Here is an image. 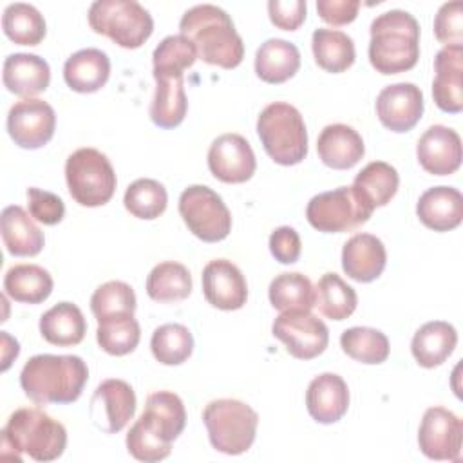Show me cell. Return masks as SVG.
<instances>
[{
    "instance_id": "bcb514c9",
    "label": "cell",
    "mask_w": 463,
    "mask_h": 463,
    "mask_svg": "<svg viewBox=\"0 0 463 463\" xmlns=\"http://www.w3.org/2000/svg\"><path fill=\"white\" fill-rule=\"evenodd\" d=\"M434 36L439 43L463 45V4L459 0L443 4L434 18Z\"/></svg>"
},
{
    "instance_id": "ab89813d",
    "label": "cell",
    "mask_w": 463,
    "mask_h": 463,
    "mask_svg": "<svg viewBox=\"0 0 463 463\" xmlns=\"http://www.w3.org/2000/svg\"><path fill=\"white\" fill-rule=\"evenodd\" d=\"M342 351L360 364H382L389 356L387 336L374 327H349L340 336Z\"/></svg>"
},
{
    "instance_id": "1f68e13d",
    "label": "cell",
    "mask_w": 463,
    "mask_h": 463,
    "mask_svg": "<svg viewBox=\"0 0 463 463\" xmlns=\"http://www.w3.org/2000/svg\"><path fill=\"white\" fill-rule=\"evenodd\" d=\"M87 322L81 309L72 302H58L40 318V335L58 347H71L83 340Z\"/></svg>"
},
{
    "instance_id": "4fadbf2b",
    "label": "cell",
    "mask_w": 463,
    "mask_h": 463,
    "mask_svg": "<svg viewBox=\"0 0 463 463\" xmlns=\"http://www.w3.org/2000/svg\"><path fill=\"white\" fill-rule=\"evenodd\" d=\"M56 128L54 109L40 98L16 101L7 114V132L14 145L25 150H36L47 145Z\"/></svg>"
},
{
    "instance_id": "d6a6232c",
    "label": "cell",
    "mask_w": 463,
    "mask_h": 463,
    "mask_svg": "<svg viewBox=\"0 0 463 463\" xmlns=\"http://www.w3.org/2000/svg\"><path fill=\"white\" fill-rule=\"evenodd\" d=\"M52 277L38 264H16L4 277V291L14 302L40 304L52 293Z\"/></svg>"
},
{
    "instance_id": "b9f144b4",
    "label": "cell",
    "mask_w": 463,
    "mask_h": 463,
    "mask_svg": "<svg viewBox=\"0 0 463 463\" xmlns=\"http://www.w3.org/2000/svg\"><path fill=\"white\" fill-rule=\"evenodd\" d=\"M123 204L134 217L152 221L166 210L168 194L159 181L141 177L127 186Z\"/></svg>"
},
{
    "instance_id": "74e56055",
    "label": "cell",
    "mask_w": 463,
    "mask_h": 463,
    "mask_svg": "<svg viewBox=\"0 0 463 463\" xmlns=\"http://www.w3.org/2000/svg\"><path fill=\"white\" fill-rule=\"evenodd\" d=\"M356 291L336 273H324L315 286V306L331 320H345L356 309Z\"/></svg>"
},
{
    "instance_id": "f6af8a7d",
    "label": "cell",
    "mask_w": 463,
    "mask_h": 463,
    "mask_svg": "<svg viewBox=\"0 0 463 463\" xmlns=\"http://www.w3.org/2000/svg\"><path fill=\"white\" fill-rule=\"evenodd\" d=\"M127 450L137 461L156 463V461H161L170 456L172 445L157 439L152 432H148L136 420V423L130 427V430L127 434Z\"/></svg>"
},
{
    "instance_id": "603a6c76",
    "label": "cell",
    "mask_w": 463,
    "mask_h": 463,
    "mask_svg": "<svg viewBox=\"0 0 463 463\" xmlns=\"http://www.w3.org/2000/svg\"><path fill=\"white\" fill-rule=\"evenodd\" d=\"M387 264L383 242L371 233H356L342 248V269L356 282L376 280Z\"/></svg>"
},
{
    "instance_id": "681fc988",
    "label": "cell",
    "mask_w": 463,
    "mask_h": 463,
    "mask_svg": "<svg viewBox=\"0 0 463 463\" xmlns=\"http://www.w3.org/2000/svg\"><path fill=\"white\" fill-rule=\"evenodd\" d=\"M269 251L280 264H293L298 260L302 242L295 228L279 226L269 235Z\"/></svg>"
},
{
    "instance_id": "e575fe53",
    "label": "cell",
    "mask_w": 463,
    "mask_h": 463,
    "mask_svg": "<svg viewBox=\"0 0 463 463\" xmlns=\"http://www.w3.org/2000/svg\"><path fill=\"white\" fill-rule=\"evenodd\" d=\"M146 293L156 302L184 300L192 293V275L181 262H159L146 277Z\"/></svg>"
},
{
    "instance_id": "4dcf8cb0",
    "label": "cell",
    "mask_w": 463,
    "mask_h": 463,
    "mask_svg": "<svg viewBox=\"0 0 463 463\" xmlns=\"http://www.w3.org/2000/svg\"><path fill=\"white\" fill-rule=\"evenodd\" d=\"M300 67V52L295 43L282 38H269L255 52V74L266 83H284Z\"/></svg>"
},
{
    "instance_id": "f1b7e54d",
    "label": "cell",
    "mask_w": 463,
    "mask_h": 463,
    "mask_svg": "<svg viewBox=\"0 0 463 463\" xmlns=\"http://www.w3.org/2000/svg\"><path fill=\"white\" fill-rule=\"evenodd\" d=\"M398 184L400 175L392 165L385 161H371L356 174L351 190L367 210L374 212L396 195Z\"/></svg>"
},
{
    "instance_id": "484cf974",
    "label": "cell",
    "mask_w": 463,
    "mask_h": 463,
    "mask_svg": "<svg viewBox=\"0 0 463 463\" xmlns=\"http://www.w3.org/2000/svg\"><path fill=\"white\" fill-rule=\"evenodd\" d=\"M416 215L434 232H450L463 221V195L452 186H432L420 195Z\"/></svg>"
},
{
    "instance_id": "5b68a950",
    "label": "cell",
    "mask_w": 463,
    "mask_h": 463,
    "mask_svg": "<svg viewBox=\"0 0 463 463\" xmlns=\"http://www.w3.org/2000/svg\"><path fill=\"white\" fill-rule=\"evenodd\" d=\"M257 134L266 154L282 166L298 165L307 156V130L298 109L275 101L257 118Z\"/></svg>"
},
{
    "instance_id": "7bdbcfd3",
    "label": "cell",
    "mask_w": 463,
    "mask_h": 463,
    "mask_svg": "<svg viewBox=\"0 0 463 463\" xmlns=\"http://www.w3.org/2000/svg\"><path fill=\"white\" fill-rule=\"evenodd\" d=\"M90 311L96 320L119 317V315H134L136 311V293L123 280H109L96 288L90 297Z\"/></svg>"
},
{
    "instance_id": "f546056e",
    "label": "cell",
    "mask_w": 463,
    "mask_h": 463,
    "mask_svg": "<svg viewBox=\"0 0 463 463\" xmlns=\"http://www.w3.org/2000/svg\"><path fill=\"white\" fill-rule=\"evenodd\" d=\"M456 327L445 320H432L423 324L412 336L411 353L418 365L432 369L441 365L456 349Z\"/></svg>"
},
{
    "instance_id": "2e32d148",
    "label": "cell",
    "mask_w": 463,
    "mask_h": 463,
    "mask_svg": "<svg viewBox=\"0 0 463 463\" xmlns=\"http://www.w3.org/2000/svg\"><path fill=\"white\" fill-rule=\"evenodd\" d=\"M423 114V92L418 85L400 81L387 85L376 98V116L392 132H409Z\"/></svg>"
},
{
    "instance_id": "cb8c5ba5",
    "label": "cell",
    "mask_w": 463,
    "mask_h": 463,
    "mask_svg": "<svg viewBox=\"0 0 463 463\" xmlns=\"http://www.w3.org/2000/svg\"><path fill=\"white\" fill-rule=\"evenodd\" d=\"M2 81L9 92L25 99L43 92L49 87L51 69L49 63L38 54L14 52L4 60Z\"/></svg>"
},
{
    "instance_id": "9c48e42d",
    "label": "cell",
    "mask_w": 463,
    "mask_h": 463,
    "mask_svg": "<svg viewBox=\"0 0 463 463\" xmlns=\"http://www.w3.org/2000/svg\"><path fill=\"white\" fill-rule=\"evenodd\" d=\"M179 215L188 230L204 242H219L230 235L232 213L222 197L204 184H192L183 190Z\"/></svg>"
},
{
    "instance_id": "c3c4849f",
    "label": "cell",
    "mask_w": 463,
    "mask_h": 463,
    "mask_svg": "<svg viewBox=\"0 0 463 463\" xmlns=\"http://www.w3.org/2000/svg\"><path fill=\"white\" fill-rule=\"evenodd\" d=\"M306 0H269L268 14L275 27L282 31H297L306 20Z\"/></svg>"
},
{
    "instance_id": "f907efd6",
    "label": "cell",
    "mask_w": 463,
    "mask_h": 463,
    "mask_svg": "<svg viewBox=\"0 0 463 463\" xmlns=\"http://www.w3.org/2000/svg\"><path fill=\"white\" fill-rule=\"evenodd\" d=\"M360 9L358 0H318L317 11L318 16L331 25L351 24Z\"/></svg>"
},
{
    "instance_id": "52a82bcc",
    "label": "cell",
    "mask_w": 463,
    "mask_h": 463,
    "mask_svg": "<svg viewBox=\"0 0 463 463\" xmlns=\"http://www.w3.org/2000/svg\"><path fill=\"white\" fill-rule=\"evenodd\" d=\"M89 25L123 49L141 47L154 31L150 13L136 0H96L89 7Z\"/></svg>"
},
{
    "instance_id": "60d3db41",
    "label": "cell",
    "mask_w": 463,
    "mask_h": 463,
    "mask_svg": "<svg viewBox=\"0 0 463 463\" xmlns=\"http://www.w3.org/2000/svg\"><path fill=\"white\" fill-rule=\"evenodd\" d=\"M141 338V329L134 315H119L98 322L96 340L99 347L112 356L132 353Z\"/></svg>"
},
{
    "instance_id": "e0dca14e",
    "label": "cell",
    "mask_w": 463,
    "mask_h": 463,
    "mask_svg": "<svg viewBox=\"0 0 463 463\" xmlns=\"http://www.w3.org/2000/svg\"><path fill=\"white\" fill-rule=\"evenodd\" d=\"M203 293L210 306L222 311L241 309L248 300V284L242 271L228 259L210 260L201 275Z\"/></svg>"
},
{
    "instance_id": "3957f363",
    "label": "cell",
    "mask_w": 463,
    "mask_h": 463,
    "mask_svg": "<svg viewBox=\"0 0 463 463\" xmlns=\"http://www.w3.org/2000/svg\"><path fill=\"white\" fill-rule=\"evenodd\" d=\"M369 61L380 74H400L420 58V24L402 9L378 14L369 27Z\"/></svg>"
},
{
    "instance_id": "83f0119b",
    "label": "cell",
    "mask_w": 463,
    "mask_h": 463,
    "mask_svg": "<svg viewBox=\"0 0 463 463\" xmlns=\"http://www.w3.org/2000/svg\"><path fill=\"white\" fill-rule=\"evenodd\" d=\"M110 76V60L101 49L87 47L76 51L65 60L63 80L65 83L81 94L99 90Z\"/></svg>"
},
{
    "instance_id": "d590c367",
    "label": "cell",
    "mask_w": 463,
    "mask_h": 463,
    "mask_svg": "<svg viewBox=\"0 0 463 463\" xmlns=\"http://www.w3.org/2000/svg\"><path fill=\"white\" fill-rule=\"evenodd\" d=\"M268 297L271 306L280 313L309 311L315 306V286L298 271L280 273L269 282Z\"/></svg>"
},
{
    "instance_id": "7a4b0ae2",
    "label": "cell",
    "mask_w": 463,
    "mask_h": 463,
    "mask_svg": "<svg viewBox=\"0 0 463 463\" xmlns=\"http://www.w3.org/2000/svg\"><path fill=\"white\" fill-rule=\"evenodd\" d=\"M87 380L89 367L76 354H34L20 373L22 391L38 405L76 402Z\"/></svg>"
},
{
    "instance_id": "ba28073f",
    "label": "cell",
    "mask_w": 463,
    "mask_h": 463,
    "mask_svg": "<svg viewBox=\"0 0 463 463\" xmlns=\"http://www.w3.org/2000/svg\"><path fill=\"white\" fill-rule=\"evenodd\" d=\"M65 181L71 197L87 208L107 204L116 192V172L105 154L85 146L65 161Z\"/></svg>"
},
{
    "instance_id": "836d02e7",
    "label": "cell",
    "mask_w": 463,
    "mask_h": 463,
    "mask_svg": "<svg viewBox=\"0 0 463 463\" xmlns=\"http://www.w3.org/2000/svg\"><path fill=\"white\" fill-rule=\"evenodd\" d=\"M311 49L317 65L333 74L347 71L356 58L353 38L336 29H315L311 36Z\"/></svg>"
},
{
    "instance_id": "ee69618b",
    "label": "cell",
    "mask_w": 463,
    "mask_h": 463,
    "mask_svg": "<svg viewBox=\"0 0 463 463\" xmlns=\"http://www.w3.org/2000/svg\"><path fill=\"white\" fill-rule=\"evenodd\" d=\"M197 60L195 45L183 34H170L159 42L152 52L154 71L184 72Z\"/></svg>"
},
{
    "instance_id": "d6986e66",
    "label": "cell",
    "mask_w": 463,
    "mask_h": 463,
    "mask_svg": "<svg viewBox=\"0 0 463 463\" xmlns=\"http://www.w3.org/2000/svg\"><path fill=\"white\" fill-rule=\"evenodd\" d=\"M432 98L438 109L458 114L463 109V45H447L434 58Z\"/></svg>"
},
{
    "instance_id": "277c9868",
    "label": "cell",
    "mask_w": 463,
    "mask_h": 463,
    "mask_svg": "<svg viewBox=\"0 0 463 463\" xmlns=\"http://www.w3.org/2000/svg\"><path fill=\"white\" fill-rule=\"evenodd\" d=\"M65 445V427L36 407L16 409L2 429V449H11L16 461H22V454L34 461H54Z\"/></svg>"
},
{
    "instance_id": "ffe728a7",
    "label": "cell",
    "mask_w": 463,
    "mask_h": 463,
    "mask_svg": "<svg viewBox=\"0 0 463 463\" xmlns=\"http://www.w3.org/2000/svg\"><path fill=\"white\" fill-rule=\"evenodd\" d=\"M306 407L315 421L324 425L336 423L349 407L347 383L336 373L315 376L306 391Z\"/></svg>"
},
{
    "instance_id": "8fae6325",
    "label": "cell",
    "mask_w": 463,
    "mask_h": 463,
    "mask_svg": "<svg viewBox=\"0 0 463 463\" xmlns=\"http://www.w3.org/2000/svg\"><path fill=\"white\" fill-rule=\"evenodd\" d=\"M271 333L297 360L317 358L329 344V331L326 324L311 311L280 313L273 320Z\"/></svg>"
},
{
    "instance_id": "d4e9b609",
    "label": "cell",
    "mask_w": 463,
    "mask_h": 463,
    "mask_svg": "<svg viewBox=\"0 0 463 463\" xmlns=\"http://www.w3.org/2000/svg\"><path fill=\"white\" fill-rule=\"evenodd\" d=\"M317 152L322 163L335 170L353 168L365 154L362 136L349 125L333 123L322 128L317 139Z\"/></svg>"
},
{
    "instance_id": "7c38bea8",
    "label": "cell",
    "mask_w": 463,
    "mask_h": 463,
    "mask_svg": "<svg viewBox=\"0 0 463 463\" xmlns=\"http://www.w3.org/2000/svg\"><path fill=\"white\" fill-rule=\"evenodd\" d=\"M463 421L445 407H429L418 429L420 450L434 461H459Z\"/></svg>"
},
{
    "instance_id": "5bb4252c",
    "label": "cell",
    "mask_w": 463,
    "mask_h": 463,
    "mask_svg": "<svg viewBox=\"0 0 463 463\" xmlns=\"http://www.w3.org/2000/svg\"><path fill=\"white\" fill-rule=\"evenodd\" d=\"M136 412V392L125 380H103L90 400L92 423L107 432L116 434L127 427Z\"/></svg>"
},
{
    "instance_id": "ac0fdd59",
    "label": "cell",
    "mask_w": 463,
    "mask_h": 463,
    "mask_svg": "<svg viewBox=\"0 0 463 463\" xmlns=\"http://www.w3.org/2000/svg\"><path fill=\"white\" fill-rule=\"evenodd\" d=\"M421 168L432 175L454 174L461 165V137L445 125L429 127L416 145Z\"/></svg>"
},
{
    "instance_id": "7402d4cb",
    "label": "cell",
    "mask_w": 463,
    "mask_h": 463,
    "mask_svg": "<svg viewBox=\"0 0 463 463\" xmlns=\"http://www.w3.org/2000/svg\"><path fill=\"white\" fill-rule=\"evenodd\" d=\"M156 94L150 103V119L159 128H175L183 123L188 101L184 76L179 71H154Z\"/></svg>"
},
{
    "instance_id": "30bf717a",
    "label": "cell",
    "mask_w": 463,
    "mask_h": 463,
    "mask_svg": "<svg viewBox=\"0 0 463 463\" xmlns=\"http://www.w3.org/2000/svg\"><path fill=\"white\" fill-rule=\"evenodd\" d=\"M373 215L353 194L351 186H340L317 194L309 199L306 217L309 224L324 233H342L356 230Z\"/></svg>"
},
{
    "instance_id": "4316f807",
    "label": "cell",
    "mask_w": 463,
    "mask_h": 463,
    "mask_svg": "<svg viewBox=\"0 0 463 463\" xmlns=\"http://www.w3.org/2000/svg\"><path fill=\"white\" fill-rule=\"evenodd\" d=\"M22 206L11 204L2 210L0 232L5 250L14 257H34L45 244L43 232Z\"/></svg>"
},
{
    "instance_id": "6da1fadb",
    "label": "cell",
    "mask_w": 463,
    "mask_h": 463,
    "mask_svg": "<svg viewBox=\"0 0 463 463\" xmlns=\"http://www.w3.org/2000/svg\"><path fill=\"white\" fill-rule=\"evenodd\" d=\"M179 34L186 36L197 51V58L222 69H235L244 58V43L230 14L212 4H199L184 11Z\"/></svg>"
},
{
    "instance_id": "44dd1931",
    "label": "cell",
    "mask_w": 463,
    "mask_h": 463,
    "mask_svg": "<svg viewBox=\"0 0 463 463\" xmlns=\"http://www.w3.org/2000/svg\"><path fill=\"white\" fill-rule=\"evenodd\" d=\"M137 421L163 443L172 445L186 425L184 403L175 392L156 391L148 394L145 411Z\"/></svg>"
},
{
    "instance_id": "7dc6e473",
    "label": "cell",
    "mask_w": 463,
    "mask_h": 463,
    "mask_svg": "<svg viewBox=\"0 0 463 463\" xmlns=\"http://www.w3.org/2000/svg\"><path fill=\"white\" fill-rule=\"evenodd\" d=\"M27 208L31 217L45 226L61 222L65 215V204L56 194L34 186L27 188Z\"/></svg>"
},
{
    "instance_id": "8992f818",
    "label": "cell",
    "mask_w": 463,
    "mask_h": 463,
    "mask_svg": "<svg viewBox=\"0 0 463 463\" xmlns=\"http://www.w3.org/2000/svg\"><path fill=\"white\" fill-rule=\"evenodd\" d=\"M203 421L215 450L239 456L255 441L259 414L241 400L221 398L204 407Z\"/></svg>"
},
{
    "instance_id": "f35d334b",
    "label": "cell",
    "mask_w": 463,
    "mask_h": 463,
    "mask_svg": "<svg viewBox=\"0 0 463 463\" xmlns=\"http://www.w3.org/2000/svg\"><path fill=\"white\" fill-rule=\"evenodd\" d=\"M154 358L163 365H181L194 351V336L183 324H163L150 338Z\"/></svg>"
},
{
    "instance_id": "8d00e7d4",
    "label": "cell",
    "mask_w": 463,
    "mask_h": 463,
    "mask_svg": "<svg viewBox=\"0 0 463 463\" xmlns=\"http://www.w3.org/2000/svg\"><path fill=\"white\" fill-rule=\"evenodd\" d=\"M2 29L5 36L18 45H38L47 33L42 13L24 2L9 4L2 14Z\"/></svg>"
},
{
    "instance_id": "9a60e30c",
    "label": "cell",
    "mask_w": 463,
    "mask_h": 463,
    "mask_svg": "<svg viewBox=\"0 0 463 463\" xmlns=\"http://www.w3.org/2000/svg\"><path fill=\"white\" fill-rule=\"evenodd\" d=\"M208 168L222 183H246L257 168L251 145L241 134H222L208 148Z\"/></svg>"
}]
</instances>
